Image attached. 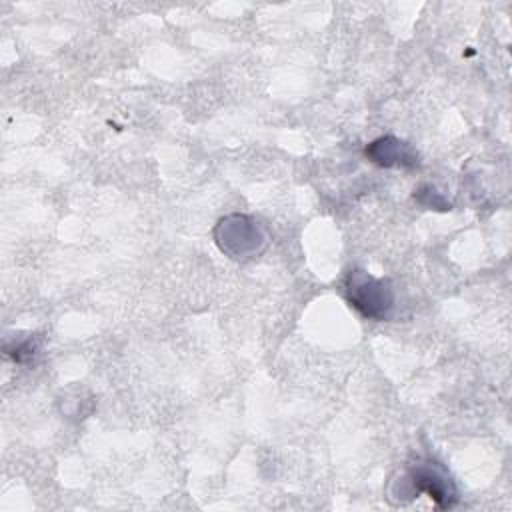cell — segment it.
<instances>
[{"mask_svg":"<svg viewBox=\"0 0 512 512\" xmlns=\"http://www.w3.org/2000/svg\"><path fill=\"white\" fill-rule=\"evenodd\" d=\"M344 294L350 306L370 320H386L394 308L392 284L384 278H374L364 270H352L348 274Z\"/></svg>","mask_w":512,"mask_h":512,"instance_id":"6da1fadb","label":"cell"},{"mask_svg":"<svg viewBox=\"0 0 512 512\" xmlns=\"http://www.w3.org/2000/svg\"><path fill=\"white\" fill-rule=\"evenodd\" d=\"M218 248L230 258H250L264 250L266 234L250 216L230 214L224 216L214 228Z\"/></svg>","mask_w":512,"mask_h":512,"instance_id":"7a4b0ae2","label":"cell"},{"mask_svg":"<svg viewBox=\"0 0 512 512\" xmlns=\"http://www.w3.org/2000/svg\"><path fill=\"white\" fill-rule=\"evenodd\" d=\"M406 486L412 496H418L420 492L428 494L438 508H452L458 500V492L454 482L450 480L448 472L442 468V464L434 460H424L418 464H412L410 470L404 476Z\"/></svg>","mask_w":512,"mask_h":512,"instance_id":"3957f363","label":"cell"},{"mask_svg":"<svg viewBox=\"0 0 512 512\" xmlns=\"http://www.w3.org/2000/svg\"><path fill=\"white\" fill-rule=\"evenodd\" d=\"M366 156L384 168H414L420 164L418 152L396 136H382L368 144Z\"/></svg>","mask_w":512,"mask_h":512,"instance_id":"277c9868","label":"cell"}]
</instances>
